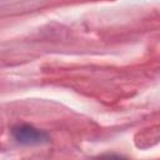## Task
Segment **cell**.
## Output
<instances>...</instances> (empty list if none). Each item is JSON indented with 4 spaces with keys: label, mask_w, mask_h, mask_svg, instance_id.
<instances>
[{
    "label": "cell",
    "mask_w": 160,
    "mask_h": 160,
    "mask_svg": "<svg viewBox=\"0 0 160 160\" xmlns=\"http://www.w3.org/2000/svg\"><path fill=\"white\" fill-rule=\"evenodd\" d=\"M12 136L18 142L25 144V145H35V144H40L46 140V135L42 131L30 125L15 126L12 129Z\"/></svg>",
    "instance_id": "cell-1"
}]
</instances>
